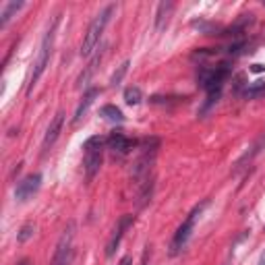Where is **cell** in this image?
Instances as JSON below:
<instances>
[{"label": "cell", "instance_id": "obj_1", "mask_svg": "<svg viewBox=\"0 0 265 265\" xmlns=\"http://www.w3.org/2000/svg\"><path fill=\"white\" fill-rule=\"evenodd\" d=\"M230 75V65L228 63H222L214 69H207V67H201L199 73H197V81L199 85L207 91V104L205 108H209L214 101H218L220 93H222V87H224V81L228 79Z\"/></svg>", "mask_w": 265, "mask_h": 265}, {"label": "cell", "instance_id": "obj_2", "mask_svg": "<svg viewBox=\"0 0 265 265\" xmlns=\"http://www.w3.org/2000/svg\"><path fill=\"white\" fill-rule=\"evenodd\" d=\"M56 25H58V17H54L52 25L48 27L42 44H39V50H37V56L33 60V69L29 73V79H27V93H31V89L35 87V83L39 81V77L44 75L48 63H50V56H52V46H54V33H56Z\"/></svg>", "mask_w": 265, "mask_h": 265}, {"label": "cell", "instance_id": "obj_3", "mask_svg": "<svg viewBox=\"0 0 265 265\" xmlns=\"http://www.w3.org/2000/svg\"><path fill=\"white\" fill-rule=\"evenodd\" d=\"M114 11H116V5H108V7H106V9L89 23V27H87V31H85V35H83V42H81V50H79L83 58H89L91 52L97 48V44H99L104 31H106V25L110 23Z\"/></svg>", "mask_w": 265, "mask_h": 265}, {"label": "cell", "instance_id": "obj_4", "mask_svg": "<svg viewBox=\"0 0 265 265\" xmlns=\"http://www.w3.org/2000/svg\"><path fill=\"white\" fill-rule=\"evenodd\" d=\"M83 151H85V157H83L85 178H87V180H93L95 174H97L99 168H101V162H104V139H101L99 135L89 137V139L83 143Z\"/></svg>", "mask_w": 265, "mask_h": 265}, {"label": "cell", "instance_id": "obj_5", "mask_svg": "<svg viewBox=\"0 0 265 265\" xmlns=\"http://www.w3.org/2000/svg\"><path fill=\"white\" fill-rule=\"evenodd\" d=\"M209 205V201H203L201 205H197L191 214L187 216V220L178 226V230L174 232V236H172V242H170V257H176L185 247H187V242H189V238H191V234H193V228H195V222L199 220V216L203 214V209Z\"/></svg>", "mask_w": 265, "mask_h": 265}, {"label": "cell", "instance_id": "obj_6", "mask_svg": "<svg viewBox=\"0 0 265 265\" xmlns=\"http://www.w3.org/2000/svg\"><path fill=\"white\" fill-rule=\"evenodd\" d=\"M73 242H75V222H69V226L65 228L56 251H54V259H52V265H69L71 257H73Z\"/></svg>", "mask_w": 265, "mask_h": 265}, {"label": "cell", "instance_id": "obj_7", "mask_svg": "<svg viewBox=\"0 0 265 265\" xmlns=\"http://www.w3.org/2000/svg\"><path fill=\"white\" fill-rule=\"evenodd\" d=\"M39 187H42V174H39V172L25 176V178L17 185V189H15V199L21 201V203H23V201H29V199L39 191Z\"/></svg>", "mask_w": 265, "mask_h": 265}, {"label": "cell", "instance_id": "obj_8", "mask_svg": "<svg viewBox=\"0 0 265 265\" xmlns=\"http://www.w3.org/2000/svg\"><path fill=\"white\" fill-rule=\"evenodd\" d=\"M133 222H135V216H131V214H127V216H123V218L118 220V224H116V228H114V232H112L108 244H106V257H112V255H114L116 247L120 244V240H123V236H125V230H127Z\"/></svg>", "mask_w": 265, "mask_h": 265}, {"label": "cell", "instance_id": "obj_9", "mask_svg": "<svg viewBox=\"0 0 265 265\" xmlns=\"http://www.w3.org/2000/svg\"><path fill=\"white\" fill-rule=\"evenodd\" d=\"M106 145H108V149H112L116 155H127V153H131V149L137 145V141L129 139V137L123 135V133H112L108 139H106Z\"/></svg>", "mask_w": 265, "mask_h": 265}, {"label": "cell", "instance_id": "obj_10", "mask_svg": "<svg viewBox=\"0 0 265 265\" xmlns=\"http://www.w3.org/2000/svg\"><path fill=\"white\" fill-rule=\"evenodd\" d=\"M63 125H65V112H56V116L52 118L48 131H46V137H44V143H42V149L44 153L56 143V139L60 137V131H63Z\"/></svg>", "mask_w": 265, "mask_h": 265}, {"label": "cell", "instance_id": "obj_11", "mask_svg": "<svg viewBox=\"0 0 265 265\" xmlns=\"http://www.w3.org/2000/svg\"><path fill=\"white\" fill-rule=\"evenodd\" d=\"M97 95H99V89H97V87H91V89H87V91L83 93V99H81V104L77 106L75 116H73V125H79V123L85 118L87 110L91 108V104L95 101V97H97Z\"/></svg>", "mask_w": 265, "mask_h": 265}, {"label": "cell", "instance_id": "obj_12", "mask_svg": "<svg viewBox=\"0 0 265 265\" xmlns=\"http://www.w3.org/2000/svg\"><path fill=\"white\" fill-rule=\"evenodd\" d=\"M172 11H174L172 3H160V7H157V15H155V31L164 29V25L168 23V17H170Z\"/></svg>", "mask_w": 265, "mask_h": 265}, {"label": "cell", "instance_id": "obj_13", "mask_svg": "<svg viewBox=\"0 0 265 265\" xmlns=\"http://www.w3.org/2000/svg\"><path fill=\"white\" fill-rule=\"evenodd\" d=\"M99 116L106 118L108 123H125V114L120 108H116L114 104H106L101 106V110H99Z\"/></svg>", "mask_w": 265, "mask_h": 265}, {"label": "cell", "instance_id": "obj_14", "mask_svg": "<svg viewBox=\"0 0 265 265\" xmlns=\"http://www.w3.org/2000/svg\"><path fill=\"white\" fill-rule=\"evenodd\" d=\"M99 60H101V50L97 52V54L89 60V65H87V69L79 75V81H77V87H85L87 85V81L93 77V73H95V69H97V65H99Z\"/></svg>", "mask_w": 265, "mask_h": 265}, {"label": "cell", "instance_id": "obj_15", "mask_svg": "<svg viewBox=\"0 0 265 265\" xmlns=\"http://www.w3.org/2000/svg\"><path fill=\"white\" fill-rule=\"evenodd\" d=\"M25 7V3H7L5 5V11H3V15H0V17H3V19H0V27H7L9 25V21L13 19V15L17 13V11H21Z\"/></svg>", "mask_w": 265, "mask_h": 265}, {"label": "cell", "instance_id": "obj_16", "mask_svg": "<svg viewBox=\"0 0 265 265\" xmlns=\"http://www.w3.org/2000/svg\"><path fill=\"white\" fill-rule=\"evenodd\" d=\"M141 99H143V91H141V87L131 85V87H127V89H125V101H127L129 106H139V104H141Z\"/></svg>", "mask_w": 265, "mask_h": 265}, {"label": "cell", "instance_id": "obj_17", "mask_svg": "<svg viewBox=\"0 0 265 265\" xmlns=\"http://www.w3.org/2000/svg\"><path fill=\"white\" fill-rule=\"evenodd\" d=\"M129 67H131V63H129V60H125V63L118 67V71H114V73H112V77H110V85H112V87L120 85V81H123V77L127 75Z\"/></svg>", "mask_w": 265, "mask_h": 265}, {"label": "cell", "instance_id": "obj_18", "mask_svg": "<svg viewBox=\"0 0 265 265\" xmlns=\"http://www.w3.org/2000/svg\"><path fill=\"white\" fill-rule=\"evenodd\" d=\"M33 232H35V226H33V224H25V226H21V230H19V234H17V240H19V242H27V240L33 236Z\"/></svg>", "mask_w": 265, "mask_h": 265}, {"label": "cell", "instance_id": "obj_19", "mask_svg": "<svg viewBox=\"0 0 265 265\" xmlns=\"http://www.w3.org/2000/svg\"><path fill=\"white\" fill-rule=\"evenodd\" d=\"M261 93H265V83L263 81H257L251 87H247V97H257Z\"/></svg>", "mask_w": 265, "mask_h": 265}, {"label": "cell", "instance_id": "obj_20", "mask_svg": "<svg viewBox=\"0 0 265 265\" xmlns=\"http://www.w3.org/2000/svg\"><path fill=\"white\" fill-rule=\"evenodd\" d=\"M118 265H133V259H131V255H125V257L118 261Z\"/></svg>", "mask_w": 265, "mask_h": 265}, {"label": "cell", "instance_id": "obj_21", "mask_svg": "<svg viewBox=\"0 0 265 265\" xmlns=\"http://www.w3.org/2000/svg\"><path fill=\"white\" fill-rule=\"evenodd\" d=\"M251 71H253V73H263V71H265V67H263V65H253V67H251Z\"/></svg>", "mask_w": 265, "mask_h": 265}, {"label": "cell", "instance_id": "obj_22", "mask_svg": "<svg viewBox=\"0 0 265 265\" xmlns=\"http://www.w3.org/2000/svg\"><path fill=\"white\" fill-rule=\"evenodd\" d=\"M147 259H149V247H145V253H143V261H141V265H147Z\"/></svg>", "mask_w": 265, "mask_h": 265}, {"label": "cell", "instance_id": "obj_23", "mask_svg": "<svg viewBox=\"0 0 265 265\" xmlns=\"http://www.w3.org/2000/svg\"><path fill=\"white\" fill-rule=\"evenodd\" d=\"M259 265H265V251H263V255H261V259H259Z\"/></svg>", "mask_w": 265, "mask_h": 265}, {"label": "cell", "instance_id": "obj_24", "mask_svg": "<svg viewBox=\"0 0 265 265\" xmlns=\"http://www.w3.org/2000/svg\"><path fill=\"white\" fill-rule=\"evenodd\" d=\"M263 7H265V0H263Z\"/></svg>", "mask_w": 265, "mask_h": 265}]
</instances>
